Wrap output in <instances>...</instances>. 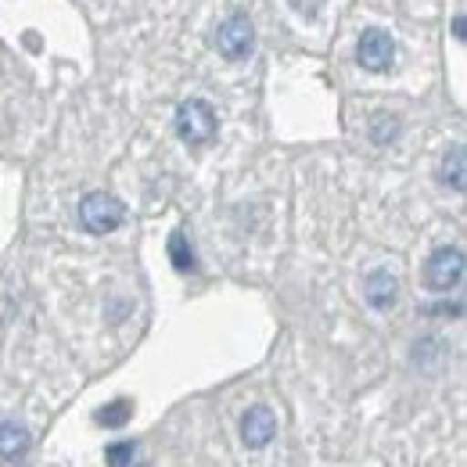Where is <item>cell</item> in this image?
<instances>
[{
    "label": "cell",
    "mask_w": 467,
    "mask_h": 467,
    "mask_svg": "<svg viewBox=\"0 0 467 467\" xmlns=\"http://www.w3.org/2000/svg\"><path fill=\"white\" fill-rule=\"evenodd\" d=\"M363 298H367V306L370 309H392L396 306V298H400V281L389 274V270H374V274H367V281H363Z\"/></svg>",
    "instance_id": "52a82bcc"
},
{
    "label": "cell",
    "mask_w": 467,
    "mask_h": 467,
    "mask_svg": "<svg viewBox=\"0 0 467 467\" xmlns=\"http://www.w3.org/2000/svg\"><path fill=\"white\" fill-rule=\"evenodd\" d=\"M277 435V417L270 407H248L244 417H241V439L248 450H263L270 446Z\"/></svg>",
    "instance_id": "8992f818"
},
{
    "label": "cell",
    "mask_w": 467,
    "mask_h": 467,
    "mask_svg": "<svg viewBox=\"0 0 467 467\" xmlns=\"http://www.w3.org/2000/svg\"><path fill=\"white\" fill-rule=\"evenodd\" d=\"M453 33H457V40H464V15H457V22H453Z\"/></svg>",
    "instance_id": "5bb4252c"
},
{
    "label": "cell",
    "mask_w": 467,
    "mask_h": 467,
    "mask_svg": "<svg viewBox=\"0 0 467 467\" xmlns=\"http://www.w3.org/2000/svg\"><path fill=\"white\" fill-rule=\"evenodd\" d=\"M464 281V252L461 248H435L424 263V285L431 292H450Z\"/></svg>",
    "instance_id": "3957f363"
},
{
    "label": "cell",
    "mask_w": 467,
    "mask_h": 467,
    "mask_svg": "<svg viewBox=\"0 0 467 467\" xmlns=\"http://www.w3.org/2000/svg\"><path fill=\"white\" fill-rule=\"evenodd\" d=\"M255 47V29L248 22V15H231L227 22H220L216 29V51L227 61H241L252 55Z\"/></svg>",
    "instance_id": "277c9868"
},
{
    "label": "cell",
    "mask_w": 467,
    "mask_h": 467,
    "mask_svg": "<svg viewBox=\"0 0 467 467\" xmlns=\"http://www.w3.org/2000/svg\"><path fill=\"white\" fill-rule=\"evenodd\" d=\"M29 446H33V435L22 428V424H15V420H4L0 424V457L4 461H22L26 453H29Z\"/></svg>",
    "instance_id": "ba28073f"
},
{
    "label": "cell",
    "mask_w": 467,
    "mask_h": 467,
    "mask_svg": "<svg viewBox=\"0 0 467 467\" xmlns=\"http://www.w3.org/2000/svg\"><path fill=\"white\" fill-rule=\"evenodd\" d=\"M133 453H137V446H133V442H112V446L105 450V464L109 467H133Z\"/></svg>",
    "instance_id": "7c38bea8"
},
{
    "label": "cell",
    "mask_w": 467,
    "mask_h": 467,
    "mask_svg": "<svg viewBox=\"0 0 467 467\" xmlns=\"http://www.w3.org/2000/svg\"><path fill=\"white\" fill-rule=\"evenodd\" d=\"M370 137H374L378 144H389V140L396 137V119L378 116V122H374V130H370Z\"/></svg>",
    "instance_id": "4fadbf2b"
},
{
    "label": "cell",
    "mask_w": 467,
    "mask_h": 467,
    "mask_svg": "<svg viewBox=\"0 0 467 467\" xmlns=\"http://www.w3.org/2000/svg\"><path fill=\"white\" fill-rule=\"evenodd\" d=\"M130 413H133V403H130V400H116V403L98 410V420H101L105 428H122V424L130 420Z\"/></svg>",
    "instance_id": "8fae6325"
},
{
    "label": "cell",
    "mask_w": 467,
    "mask_h": 467,
    "mask_svg": "<svg viewBox=\"0 0 467 467\" xmlns=\"http://www.w3.org/2000/svg\"><path fill=\"white\" fill-rule=\"evenodd\" d=\"M126 220V205L119 202L116 194H105V191H94L79 202V223L90 234H112L122 227Z\"/></svg>",
    "instance_id": "7a4b0ae2"
},
{
    "label": "cell",
    "mask_w": 467,
    "mask_h": 467,
    "mask_svg": "<svg viewBox=\"0 0 467 467\" xmlns=\"http://www.w3.org/2000/svg\"><path fill=\"white\" fill-rule=\"evenodd\" d=\"M356 61L367 72H389L396 61V40L385 29H363L356 44Z\"/></svg>",
    "instance_id": "5b68a950"
},
{
    "label": "cell",
    "mask_w": 467,
    "mask_h": 467,
    "mask_svg": "<svg viewBox=\"0 0 467 467\" xmlns=\"http://www.w3.org/2000/svg\"><path fill=\"white\" fill-rule=\"evenodd\" d=\"M170 259H173V266L180 270V274H191V270H194V252H191V241H187L180 231L170 237Z\"/></svg>",
    "instance_id": "30bf717a"
},
{
    "label": "cell",
    "mask_w": 467,
    "mask_h": 467,
    "mask_svg": "<svg viewBox=\"0 0 467 467\" xmlns=\"http://www.w3.org/2000/svg\"><path fill=\"white\" fill-rule=\"evenodd\" d=\"M216 112H213V105L209 101H202V98H191V101H183L180 109H176V133L191 144V148H198V144H209L213 137H216Z\"/></svg>",
    "instance_id": "6da1fadb"
},
{
    "label": "cell",
    "mask_w": 467,
    "mask_h": 467,
    "mask_svg": "<svg viewBox=\"0 0 467 467\" xmlns=\"http://www.w3.org/2000/svg\"><path fill=\"white\" fill-rule=\"evenodd\" d=\"M442 183H450L453 191H464L467 176H464V148H453L446 159H442Z\"/></svg>",
    "instance_id": "9c48e42d"
}]
</instances>
